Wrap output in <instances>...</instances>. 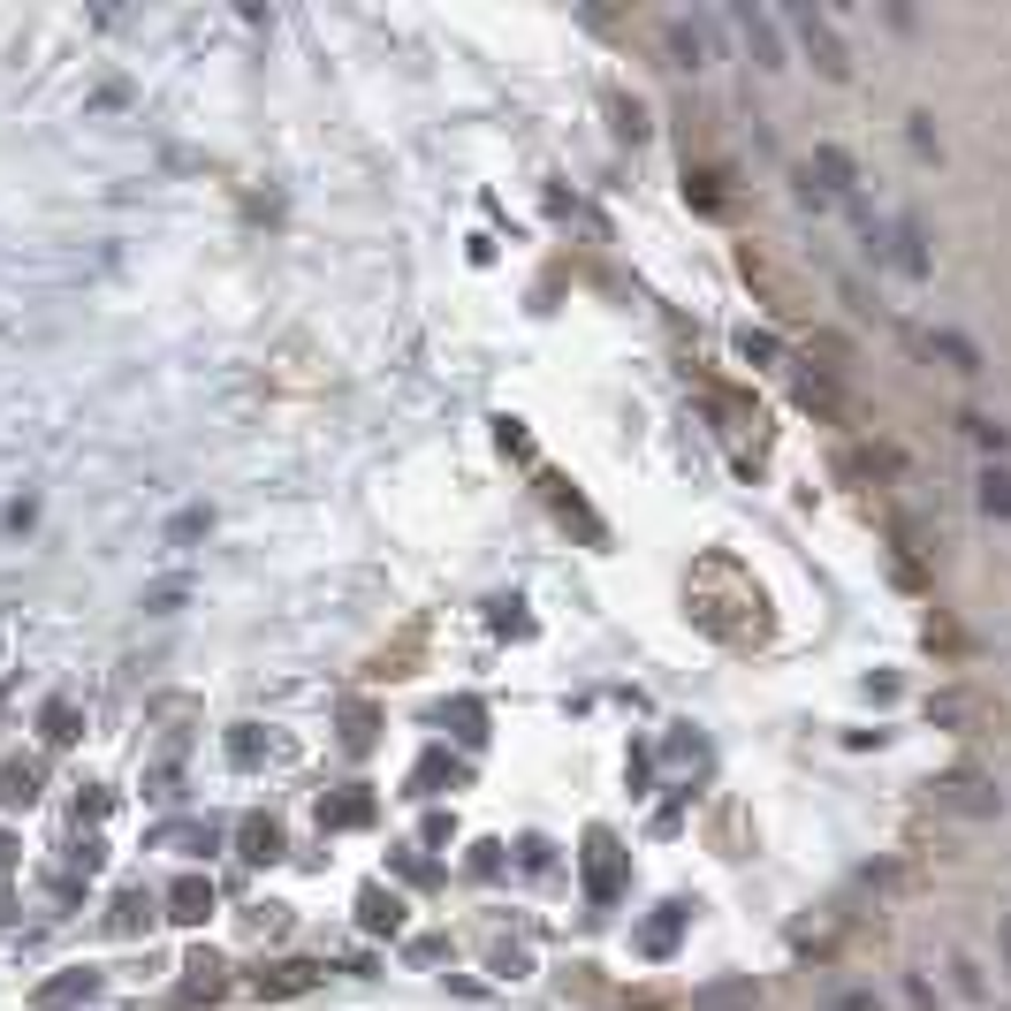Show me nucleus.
Instances as JSON below:
<instances>
[{"mask_svg":"<svg viewBox=\"0 0 1011 1011\" xmlns=\"http://www.w3.org/2000/svg\"><path fill=\"white\" fill-rule=\"evenodd\" d=\"M791 31H799V46L814 54V69H822L829 85H844V77H852V54L837 46V31H829V16H814V8H799V16H791Z\"/></svg>","mask_w":1011,"mask_h":1011,"instance_id":"obj_1","label":"nucleus"},{"mask_svg":"<svg viewBox=\"0 0 1011 1011\" xmlns=\"http://www.w3.org/2000/svg\"><path fill=\"white\" fill-rule=\"evenodd\" d=\"M852 191V168H844V153H814L799 168V198L806 206H829V198H844Z\"/></svg>","mask_w":1011,"mask_h":1011,"instance_id":"obj_2","label":"nucleus"},{"mask_svg":"<svg viewBox=\"0 0 1011 1011\" xmlns=\"http://www.w3.org/2000/svg\"><path fill=\"white\" fill-rule=\"evenodd\" d=\"M973 503H981V517L1011 525V472L1004 464H981V472H973Z\"/></svg>","mask_w":1011,"mask_h":1011,"instance_id":"obj_3","label":"nucleus"},{"mask_svg":"<svg viewBox=\"0 0 1011 1011\" xmlns=\"http://www.w3.org/2000/svg\"><path fill=\"white\" fill-rule=\"evenodd\" d=\"M738 31H746V46L760 54V69L776 77V69H784V46H776V23H768V16H754V8H738Z\"/></svg>","mask_w":1011,"mask_h":1011,"instance_id":"obj_4","label":"nucleus"},{"mask_svg":"<svg viewBox=\"0 0 1011 1011\" xmlns=\"http://www.w3.org/2000/svg\"><path fill=\"white\" fill-rule=\"evenodd\" d=\"M670 54H677V69L700 77V69H708V31H700V23H670Z\"/></svg>","mask_w":1011,"mask_h":1011,"instance_id":"obj_5","label":"nucleus"},{"mask_svg":"<svg viewBox=\"0 0 1011 1011\" xmlns=\"http://www.w3.org/2000/svg\"><path fill=\"white\" fill-rule=\"evenodd\" d=\"M951 989H959V1004H989V973L973 966L966 951H951Z\"/></svg>","mask_w":1011,"mask_h":1011,"instance_id":"obj_6","label":"nucleus"},{"mask_svg":"<svg viewBox=\"0 0 1011 1011\" xmlns=\"http://www.w3.org/2000/svg\"><path fill=\"white\" fill-rule=\"evenodd\" d=\"M959 426H966L973 441H981V449H989V464H1004V449H1011V434H1004V426H997V419H981V411H966V419H959Z\"/></svg>","mask_w":1011,"mask_h":1011,"instance_id":"obj_7","label":"nucleus"},{"mask_svg":"<svg viewBox=\"0 0 1011 1011\" xmlns=\"http://www.w3.org/2000/svg\"><path fill=\"white\" fill-rule=\"evenodd\" d=\"M320 981V966H274V973H259V989H274V997H290V989H312Z\"/></svg>","mask_w":1011,"mask_h":1011,"instance_id":"obj_8","label":"nucleus"},{"mask_svg":"<svg viewBox=\"0 0 1011 1011\" xmlns=\"http://www.w3.org/2000/svg\"><path fill=\"white\" fill-rule=\"evenodd\" d=\"M206 905H213L206 883H175V913H183V921H206Z\"/></svg>","mask_w":1011,"mask_h":1011,"instance_id":"obj_9","label":"nucleus"},{"mask_svg":"<svg viewBox=\"0 0 1011 1011\" xmlns=\"http://www.w3.org/2000/svg\"><path fill=\"white\" fill-rule=\"evenodd\" d=\"M244 844H252L244 859H274V852H282V829H274V822H252V829H244Z\"/></svg>","mask_w":1011,"mask_h":1011,"instance_id":"obj_10","label":"nucleus"},{"mask_svg":"<svg viewBox=\"0 0 1011 1011\" xmlns=\"http://www.w3.org/2000/svg\"><path fill=\"white\" fill-rule=\"evenodd\" d=\"M905 1004H913V1011H943V997H935L927 973H905Z\"/></svg>","mask_w":1011,"mask_h":1011,"instance_id":"obj_11","label":"nucleus"},{"mask_svg":"<svg viewBox=\"0 0 1011 1011\" xmlns=\"http://www.w3.org/2000/svg\"><path fill=\"white\" fill-rule=\"evenodd\" d=\"M404 913H396V897H380V890H366V927H396Z\"/></svg>","mask_w":1011,"mask_h":1011,"instance_id":"obj_12","label":"nucleus"},{"mask_svg":"<svg viewBox=\"0 0 1011 1011\" xmlns=\"http://www.w3.org/2000/svg\"><path fill=\"white\" fill-rule=\"evenodd\" d=\"M905 145H913V153H921V161H927V153H935V129H927V115H913V123H905Z\"/></svg>","mask_w":1011,"mask_h":1011,"instance_id":"obj_13","label":"nucleus"},{"mask_svg":"<svg viewBox=\"0 0 1011 1011\" xmlns=\"http://www.w3.org/2000/svg\"><path fill=\"white\" fill-rule=\"evenodd\" d=\"M837 1011H883V1004H875L867 989H844V997H837Z\"/></svg>","mask_w":1011,"mask_h":1011,"instance_id":"obj_14","label":"nucleus"},{"mask_svg":"<svg viewBox=\"0 0 1011 1011\" xmlns=\"http://www.w3.org/2000/svg\"><path fill=\"white\" fill-rule=\"evenodd\" d=\"M1004 973H1011V921H1004Z\"/></svg>","mask_w":1011,"mask_h":1011,"instance_id":"obj_15","label":"nucleus"}]
</instances>
